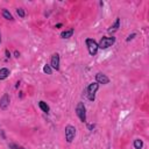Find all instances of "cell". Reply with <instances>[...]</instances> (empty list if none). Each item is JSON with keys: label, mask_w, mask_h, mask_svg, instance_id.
<instances>
[{"label": "cell", "mask_w": 149, "mask_h": 149, "mask_svg": "<svg viewBox=\"0 0 149 149\" xmlns=\"http://www.w3.org/2000/svg\"><path fill=\"white\" fill-rule=\"evenodd\" d=\"M96 82L98 84H108L109 83V78L106 76V74H104L101 72H98L96 74Z\"/></svg>", "instance_id": "ba28073f"}, {"label": "cell", "mask_w": 149, "mask_h": 149, "mask_svg": "<svg viewBox=\"0 0 149 149\" xmlns=\"http://www.w3.org/2000/svg\"><path fill=\"white\" fill-rule=\"evenodd\" d=\"M134 148L135 149H142L143 148V141L140 140V139L134 140Z\"/></svg>", "instance_id": "5bb4252c"}, {"label": "cell", "mask_w": 149, "mask_h": 149, "mask_svg": "<svg viewBox=\"0 0 149 149\" xmlns=\"http://www.w3.org/2000/svg\"><path fill=\"white\" fill-rule=\"evenodd\" d=\"M0 43H1V34H0Z\"/></svg>", "instance_id": "603a6c76"}, {"label": "cell", "mask_w": 149, "mask_h": 149, "mask_svg": "<svg viewBox=\"0 0 149 149\" xmlns=\"http://www.w3.org/2000/svg\"><path fill=\"white\" fill-rule=\"evenodd\" d=\"M50 66H51V69H55L56 71L60 70V55L57 52L52 54L51 61H50Z\"/></svg>", "instance_id": "8992f818"}, {"label": "cell", "mask_w": 149, "mask_h": 149, "mask_svg": "<svg viewBox=\"0 0 149 149\" xmlns=\"http://www.w3.org/2000/svg\"><path fill=\"white\" fill-rule=\"evenodd\" d=\"M5 54H6V57H7V58H9V57H11V52H9L8 50H6V51H5Z\"/></svg>", "instance_id": "d6986e66"}, {"label": "cell", "mask_w": 149, "mask_h": 149, "mask_svg": "<svg viewBox=\"0 0 149 149\" xmlns=\"http://www.w3.org/2000/svg\"><path fill=\"white\" fill-rule=\"evenodd\" d=\"M135 36H136V34H135V33H133V34H130V35H129V36L127 37V39H126V41H127V42H129V41H132V40L134 39Z\"/></svg>", "instance_id": "ac0fdd59"}, {"label": "cell", "mask_w": 149, "mask_h": 149, "mask_svg": "<svg viewBox=\"0 0 149 149\" xmlns=\"http://www.w3.org/2000/svg\"><path fill=\"white\" fill-rule=\"evenodd\" d=\"M73 33H74V29H73V28H70V29H68V30L62 32V33H61V37H62V39H70V37L73 35Z\"/></svg>", "instance_id": "30bf717a"}, {"label": "cell", "mask_w": 149, "mask_h": 149, "mask_svg": "<svg viewBox=\"0 0 149 149\" xmlns=\"http://www.w3.org/2000/svg\"><path fill=\"white\" fill-rule=\"evenodd\" d=\"M14 55H15V57H19V56H20V52L16 50V51H14Z\"/></svg>", "instance_id": "ffe728a7"}, {"label": "cell", "mask_w": 149, "mask_h": 149, "mask_svg": "<svg viewBox=\"0 0 149 149\" xmlns=\"http://www.w3.org/2000/svg\"><path fill=\"white\" fill-rule=\"evenodd\" d=\"M9 96L7 95V93H5V95L1 97V99H0V109H3V111H6L9 106Z\"/></svg>", "instance_id": "52a82bcc"}, {"label": "cell", "mask_w": 149, "mask_h": 149, "mask_svg": "<svg viewBox=\"0 0 149 149\" xmlns=\"http://www.w3.org/2000/svg\"><path fill=\"white\" fill-rule=\"evenodd\" d=\"M119 28H120V17H117L115 22L107 29V32H108V33H114V32H117Z\"/></svg>", "instance_id": "9c48e42d"}, {"label": "cell", "mask_w": 149, "mask_h": 149, "mask_svg": "<svg viewBox=\"0 0 149 149\" xmlns=\"http://www.w3.org/2000/svg\"><path fill=\"white\" fill-rule=\"evenodd\" d=\"M39 107L42 109V112H44V113H49V112H50V107L47 105V103H44L42 100L39 103Z\"/></svg>", "instance_id": "7c38bea8"}, {"label": "cell", "mask_w": 149, "mask_h": 149, "mask_svg": "<svg viewBox=\"0 0 149 149\" xmlns=\"http://www.w3.org/2000/svg\"><path fill=\"white\" fill-rule=\"evenodd\" d=\"M76 114H77V117L79 118V120L82 122L86 121V108H85V105L83 103H78L77 104V106H76Z\"/></svg>", "instance_id": "3957f363"}, {"label": "cell", "mask_w": 149, "mask_h": 149, "mask_svg": "<svg viewBox=\"0 0 149 149\" xmlns=\"http://www.w3.org/2000/svg\"><path fill=\"white\" fill-rule=\"evenodd\" d=\"M3 16H4L5 19H7V20H9V21H13V20H14L13 15H12L7 9H3Z\"/></svg>", "instance_id": "4fadbf2b"}, {"label": "cell", "mask_w": 149, "mask_h": 149, "mask_svg": "<svg viewBox=\"0 0 149 149\" xmlns=\"http://www.w3.org/2000/svg\"><path fill=\"white\" fill-rule=\"evenodd\" d=\"M8 147H9L11 149H25L23 147H21V146H17V144H15V143H9V144H8Z\"/></svg>", "instance_id": "2e32d148"}, {"label": "cell", "mask_w": 149, "mask_h": 149, "mask_svg": "<svg viewBox=\"0 0 149 149\" xmlns=\"http://www.w3.org/2000/svg\"><path fill=\"white\" fill-rule=\"evenodd\" d=\"M56 27H57V28H60V27H62V23H58V25H56Z\"/></svg>", "instance_id": "7402d4cb"}, {"label": "cell", "mask_w": 149, "mask_h": 149, "mask_svg": "<svg viewBox=\"0 0 149 149\" xmlns=\"http://www.w3.org/2000/svg\"><path fill=\"white\" fill-rule=\"evenodd\" d=\"M99 89V84L96 82V83H91L87 89H86V96H87V99L90 101H95L96 99V93Z\"/></svg>", "instance_id": "6da1fadb"}, {"label": "cell", "mask_w": 149, "mask_h": 149, "mask_svg": "<svg viewBox=\"0 0 149 149\" xmlns=\"http://www.w3.org/2000/svg\"><path fill=\"white\" fill-rule=\"evenodd\" d=\"M43 72L47 73V74H51V73H52V69H51V66L48 65V64H46V65L43 66Z\"/></svg>", "instance_id": "9a60e30c"}, {"label": "cell", "mask_w": 149, "mask_h": 149, "mask_svg": "<svg viewBox=\"0 0 149 149\" xmlns=\"http://www.w3.org/2000/svg\"><path fill=\"white\" fill-rule=\"evenodd\" d=\"M115 42V37L112 36V37H103L100 40V42L98 43V48L99 49H107L111 46H113Z\"/></svg>", "instance_id": "7a4b0ae2"}, {"label": "cell", "mask_w": 149, "mask_h": 149, "mask_svg": "<svg viewBox=\"0 0 149 149\" xmlns=\"http://www.w3.org/2000/svg\"><path fill=\"white\" fill-rule=\"evenodd\" d=\"M86 46H87V50H89V54L91 56H95L97 52H98V43L93 40V39H87L86 41Z\"/></svg>", "instance_id": "277c9868"}, {"label": "cell", "mask_w": 149, "mask_h": 149, "mask_svg": "<svg viewBox=\"0 0 149 149\" xmlns=\"http://www.w3.org/2000/svg\"><path fill=\"white\" fill-rule=\"evenodd\" d=\"M93 128H95V125H89V129L90 130H92Z\"/></svg>", "instance_id": "44dd1931"}, {"label": "cell", "mask_w": 149, "mask_h": 149, "mask_svg": "<svg viewBox=\"0 0 149 149\" xmlns=\"http://www.w3.org/2000/svg\"><path fill=\"white\" fill-rule=\"evenodd\" d=\"M16 13H17V15L20 16V17H25V15H26V14H25V11H23L22 8H17V9H16Z\"/></svg>", "instance_id": "e0dca14e"}, {"label": "cell", "mask_w": 149, "mask_h": 149, "mask_svg": "<svg viewBox=\"0 0 149 149\" xmlns=\"http://www.w3.org/2000/svg\"><path fill=\"white\" fill-rule=\"evenodd\" d=\"M74 136H76V128L71 125H68L65 127V140H66V142L71 143L74 140Z\"/></svg>", "instance_id": "5b68a950"}, {"label": "cell", "mask_w": 149, "mask_h": 149, "mask_svg": "<svg viewBox=\"0 0 149 149\" xmlns=\"http://www.w3.org/2000/svg\"><path fill=\"white\" fill-rule=\"evenodd\" d=\"M9 76V70L7 68L0 69V81H4Z\"/></svg>", "instance_id": "8fae6325"}]
</instances>
